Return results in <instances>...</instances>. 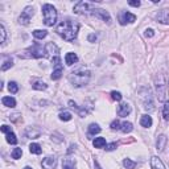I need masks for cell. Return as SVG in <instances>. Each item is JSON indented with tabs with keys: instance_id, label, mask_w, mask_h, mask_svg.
I'll list each match as a JSON object with an SVG mask.
<instances>
[{
	"instance_id": "cell-1",
	"label": "cell",
	"mask_w": 169,
	"mask_h": 169,
	"mask_svg": "<svg viewBox=\"0 0 169 169\" xmlns=\"http://www.w3.org/2000/svg\"><path fill=\"white\" fill-rule=\"evenodd\" d=\"M79 30V24L73 20H65L58 24L57 27V33L66 41H74L77 39Z\"/></svg>"
},
{
	"instance_id": "cell-2",
	"label": "cell",
	"mask_w": 169,
	"mask_h": 169,
	"mask_svg": "<svg viewBox=\"0 0 169 169\" xmlns=\"http://www.w3.org/2000/svg\"><path fill=\"white\" fill-rule=\"evenodd\" d=\"M90 77H91V73L87 70V69L79 67L77 70H74L69 74V81H70V83L74 87H82V86H86L89 83Z\"/></svg>"
},
{
	"instance_id": "cell-3",
	"label": "cell",
	"mask_w": 169,
	"mask_h": 169,
	"mask_svg": "<svg viewBox=\"0 0 169 169\" xmlns=\"http://www.w3.org/2000/svg\"><path fill=\"white\" fill-rule=\"evenodd\" d=\"M42 15H44V23L46 27H53L57 21V11L52 4H44L42 5Z\"/></svg>"
},
{
	"instance_id": "cell-4",
	"label": "cell",
	"mask_w": 169,
	"mask_h": 169,
	"mask_svg": "<svg viewBox=\"0 0 169 169\" xmlns=\"http://www.w3.org/2000/svg\"><path fill=\"white\" fill-rule=\"evenodd\" d=\"M24 53H29L27 57H32V58H41V57H45V48H42L39 44H34L33 46L28 48Z\"/></svg>"
},
{
	"instance_id": "cell-5",
	"label": "cell",
	"mask_w": 169,
	"mask_h": 169,
	"mask_svg": "<svg viewBox=\"0 0 169 169\" xmlns=\"http://www.w3.org/2000/svg\"><path fill=\"white\" fill-rule=\"evenodd\" d=\"M92 7L90 3L87 2H78L76 5H74V12L78 15H87V13H91L92 12Z\"/></svg>"
},
{
	"instance_id": "cell-6",
	"label": "cell",
	"mask_w": 169,
	"mask_h": 169,
	"mask_svg": "<svg viewBox=\"0 0 169 169\" xmlns=\"http://www.w3.org/2000/svg\"><path fill=\"white\" fill-rule=\"evenodd\" d=\"M33 15H34L33 7H25V8H24V11L21 12L20 17H18V23H20L21 25H28Z\"/></svg>"
},
{
	"instance_id": "cell-7",
	"label": "cell",
	"mask_w": 169,
	"mask_h": 169,
	"mask_svg": "<svg viewBox=\"0 0 169 169\" xmlns=\"http://www.w3.org/2000/svg\"><path fill=\"white\" fill-rule=\"evenodd\" d=\"M91 15H92L94 17L101 18V20L106 21L107 24H110V23H111V16H110V13H108L107 11L102 9V8H94V9H92V12H91Z\"/></svg>"
},
{
	"instance_id": "cell-8",
	"label": "cell",
	"mask_w": 169,
	"mask_h": 169,
	"mask_svg": "<svg viewBox=\"0 0 169 169\" xmlns=\"http://www.w3.org/2000/svg\"><path fill=\"white\" fill-rule=\"evenodd\" d=\"M136 20V16L134 13H131V12H120L119 13V23L122 24V25H126V24H129V23H134Z\"/></svg>"
},
{
	"instance_id": "cell-9",
	"label": "cell",
	"mask_w": 169,
	"mask_h": 169,
	"mask_svg": "<svg viewBox=\"0 0 169 169\" xmlns=\"http://www.w3.org/2000/svg\"><path fill=\"white\" fill-rule=\"evenodd\" d=\"M41 165L44 169H54L55 166H57V159L54 157V156H48V157H45L42 160Z\"/></svg>"
},
{
	"instance_id": "cell-10",
	"label": "cell",
	"mask_w": 169,
	"mask_h": 169,
	"mask_svg": "<svg viewBox=\"0 0 169 169\" xmlns=\"http://www.w3.org/2000/svg\"><path fill=\"white\" fill-rule=\"evenodd\" d=\"M156 20L161 24H169V11L168 9H161L156 15Z\"/></svg>"
},
{
	"instance_id": "cell-11",
	"label": "cell",
	"mask_w": 169,
	"mask_h": 169,
	"mask_svg": "<svg viewBox=\"0 0 169 169\" xmlns=\"http://www.w3.org/2000/svg\"><path fill=\"white\" fill-rule=\"evenodd\" d=\"M129 114H131V106L128 103H120L118 106V115L119 116L124 118V116H127Z\"/></svg>"
},
{
	"instance_id": "cell-12",
	"label": "cell",
	"mask_w": 169,
	"mask_h": 169,
	"mask_svg": "<svg viewBox=\"0 0 169 169\" xmlns=\"http://www.w3.org/2000/svg\"><path fill=\"white\" fill-rule=\"evenodd\" d=\"M40 135H41V131L34 127H28L25 129V136L29 137V139H37V137H40Z\"/></svg>"
},
{
	"instance_id": "cell-13",
	"label": "cell",
	"mask_w": 169,
	"mask_h": 169,
	"mask_svg": "<svg viewBox=\"0 0 169 169\" xmlns=\"http://www.w3.org/2000/svg\"><path fill=\"white\" fill-rule=\"evenodd\" d=\"M60 52V48L55 45L53 42H48L45 45V53H49V54H53L54 57H57V54Z\"/></svg>"
},
{
	"instance_id": "cell-14",
	"label": "cell",
	"mask_w": 169,
	"mask_h": 169,
	"mask_svg": "<svg viewBox=\"0 0 169 169\" xmlns=\"http://www.w3.org/2000/svg\"><path fill=\"white\" fill-rule=\"evenodd\" d=\"M166 143H168V137L165 135H160L157 137V141H156V148H157V151H164Z\"/></svg>"
},
{
	"instance_id": "cell-15",
	"label": "cell",
	"mask_w": 169,
	"mask_h": 169,
	"mask_svg": "<svg viewBox=\"0 0 169 169\" xmlns=\"http://www.w3.org/2000/svg\"><path fill=\"white\" fill-rule=\"evenodd\" d=\"M151 168L152 169H165V165L162 164V161L159 157L153 156V157H151Z\"/></svg>"
},
{
	"instance_id": "cell-16",
	"label": "cell",
	"mask_w": 169,
	"mask_h": 169,
	"mask_svg": "<svg viewBox=\"0 0 169 169\" xmlns=\"http://www.w3.org/2000/svg\"><path fill=\"white\" fill-rule=\"evenodd\" d=\"M152 116H149V115H143L140 118V126L144 127V128H149L152 126Z\"/></svg>"
},
{
	"instance_id": "cell-17",
	"label": "cell",
	"mask_w": 169,
	"mask_h": 169,
	"mask_svg": "<svg viewBox=\"0 0 169 169\" xmlns=\"http://www.w3.org/2000/svg\"><path fill=\"white\" fill-rule=\"evenodd\" d=\"M13 66V61H12V58L9 57V55H3V65H2V70L5 71L8 70L9 67Z\"/></svg>"
},
{
	"instance_id": "cell-18",
	"label": "cell",
	"mask_w": 169,
	"mask_h": 169,
	"mask_svg": "<svg viewBox=\"0 0 169 169\" xmlns=\"http://www.w3.org/2000/svg\"><path fill=\"white\" fill-rule=\"evenodd\" d=\"M77 61H78V55H77L76 53H67V54H66L65 62H66V65H67V66L74 65Z\"/></svg>"
},
{
	"instance_id": "cell-19",
	"label": "cell",
	"mask_w": 169,
	"mask_h": 169,
	"mask_svg": "<svg viewBox=\"0 0 169 169\" xmlns=\"http://www.w3.org/2000/svg\"><path fill=\"white\" fill-rule=\"evenodd\" d=\"M2 102L4 106H7V107H11V108L16 107V101H15V98H12V97H3Z\"/></svg>"
},
{
	"instance_id": "cell-20",
	"label": "cell",
	"mask_w": 169,
	"mask_h": 169,
	"mask_svg": "<svg viewBox=\"0 0 169 169\" xmlns=\"http://www.w3.org/2000/svg\"><path fill=\"white\" fill-rule=\"evenodd\" d=\"M101 132V127L98 126V124H90L89 126V134H87V136H89V139H91V136H94V135H97V134H99Z\"/></svg>"
},
{
	"instance_id": "cell-21",
	"label": "cell",
	"mask_w": 169,
	"mask_h": 169,
	"mask_svg": "<svg viewBox=\"0 0 169 169\" xmlns=\"http://www.w3.org/2000/svg\"><path fill=\"white\" fill-rule=\"evenodd\" d=\"M144 108L148 110V111H153V110H155V106H153V102H152L151 94L148 95L147 99H144Z\"/></svg>"
},
{
	"instance_id": "cell-22",
	"label": "cell",
	"mask_w": 169,
	"mask_h": 169,
	"mask_svg": "<svg viewBox=\"0 0 169 169\" xmlns=\"http://www.w3.org/2000/svg\"><path fill=\"white\" fill-rule=\"evenodd\" d=\"M132 129H134L132 123H129V122H123V123H122V126H120V131H122V132L129 134Z\"/></svg>"
},
{
	"instance_id": "cell-23",
	"label": "cell",
	"mask_w": 169,
	"mask_h": 169,
	"mask_svg": "<svg viewBox=\"0 0 169 169\" xmlns=\"http://www.w3.org/2000/svg\"><path fill=\"white\" fill-rule=\"evenodd\" d=\"M94 147L95 148H104L107 144H106V139L104 137H95V140L92 141Z\"/></svg>"
},
{
	"instance_id": "cell-24",
	"label": "cell",
	"mask_w": 169,
	"mask_h": 169,
	"mask_svg": "<svg viewBox=\"0 0 169 169\" xmlns=\"http://www.w3.org/2000/svg\"><path fill=\"white\" fill-rule=\"evenodd\" d=\"M29 151L30 153H34V155H40L42 152V148L40 144H37V143H33V144H30L29 145Z\"/></svg>"
},
{
	"instance_id": "cell-25",
	"label": "cell",
	"mask_w": 169,
	"mask_h": 169,
	"mask_svg": "<svg viewBox=\"0 0 169 169\" xmlns=\"http://www.w3.org/2000/svg\"><path fill=\"white\" fill-rule=\"evenodd\" d=\"M33 36H34V39H37V40H42V39H45V37L48 36V32L46 30L36 29V30H33Z\"/></svg>"
},
{
	"instance_id": "cell-26",
	"label": "cell",
	"mask_w": 169,
	"mask_h": 169,
	"mask_svg": "<svg viewBox=\"0 0 169 169\" xmlns=\"http://www.w3.org/2000/svg\"><path fill=\"white\" fill-rule=\"evenodd\" d=\"M76 168V161L71 159H66L62 164V169H74Z\"/></svg>"
},
{
	"instance_id": "cell-27",
	"label": "cell",
	"mask_w": 169,
	"mask_h": 169,
	"mask_svg": "<svg viewBox=\"0 0 169 169\" xmlns=\"http://www.w3.org/2000/svg\"><path fill=\"white\" fill-rule=\"evenodd\" d=\"M123 165H124V168H127V169H135L136 168V162L132 161L131 159H124L123 160Z\"/></svg>"
},
{
	"instance_id": "cell-28",
	"label": "cell",
	"mask_w": 169,
	"mask_h": 169,
	"mask_svg": "<svg viewBox=\"0 0 169 169\" xmlns=\"http://www.w3.org/2000/svg\"><path fill=\"white\" fill-rule=\"evenodd\" d=\"M162 118H164V120H169V101L165 102L164 107H162Z\"/></svg>"
},
{
	"instance_id": "cell-29",
	"label": "cell",
	"mask_w": 169,
	"mask_h": 169,
	"mask_svg": "<svg viewBox=\"0 0 169 169\" xmlns=\"http://www.w3.org/2000/svg\"><path fill=\"white\" fill-rule=\"evenodd\" d=\"M32 87L34 90H45L46 89V83L45 82H40V81H37V82H34L33 85H32Z\"/></svg>"
},
{
	"instance_id": "cell-30",
	"label": "cell",
	"mask_w": 169,
	"mask_h": 169,
	"mask_svg": "<svg viewBox=\"0 0 169 169\" xmlns=\"http://www.w3.org/2000/svg\"><path fill=\"white\" fill-rule=\"evenodd\" d=\"M71 114L69 111H64V112H61L60 114V119L61 120H64V122H69V120H71Z\"/></svg>"
},
{
	"instance_id": "cell-31",
	"label": "cell",
	"mask_w": 169,
	"mask_h": 169,
	"mask_svg": "<svg viewBox=\"0 0 169 169\" xmlns=\"http://www.w3.org/2000/svg\"><path fill=\"white\" fill-rule=\"evenodd\" d=\"M8 90L11 94H16L18 91V85L16 82H9L8 83Z\"/></svg>"
},
{
	"instance_id": "cell-32",
	"label": "cell",
	"mask_w": 169,
	"mask_h": 169,
	"mask_svg": "<svg viewBox=\"0 0 169 169\" xmlns=\"http://www.w3.org/2000/svg\"><path fill=\"white\" fill-rule=\"evenodd\" d=\"M21 155H23V151H21V148H15L13 151H12L11 156H12V159H20L21 157Z\"/></svg>"
},
{
	"instance_id": "cell-33",
	"label": "cell",
	"mask_w": 169,
	"mask_h": 169,
	"mask_svg": "<svg viewBox=\"0 0 169 169\" xmlns=\"http://www.w3.org/2000/svg\"><path fill=\"white\" fill-rule=\"evenodd\" d=\"M62 77V69H54L53 70V74H52V79L53 81H57Z\"/></svg>"
},
{
	"instance_id": "cell-34",
	"label": "cell",
	"mask_w": 169,
	"mask_h": 169,
	"mask_svg": "<svg viewBox=\"0 0 169 169\" xmlns=\"http://www.w3.org/2000/svg\"><path fill=\"white\" fill-rule=\"evenodd\" d=\"M7 141H8L9 144H17V137H16V135H15L13 132L7 134Z\"/></svg>"
},
{
	"instance_id": "cell-35",
	"label": "cell",
	"mask_w": 169,
	"mask_h": 169,
	"mask_svg": "<svg viewBox=\"0 0 169 169\" xmlns=\"http://www.w3.org/2000/svg\"><path fill=\"white\" fill-rule=\"evenodd\" d=\"M0 34H2V39H0V42H2V45H4L5 42V37H7V32H5V28L3 24H0Z\"/></svg>"
},
{
	"instance_id": "cell-36",
	"label": "cell",
	"mask_w": 169,
	"mask_h": 169,
	"mask_svg": "<svg viewBox=\"0 0 169 169\" xmlns=\"http://www.w3.org/2000/svg\"><path fill=\"white\" fill-rule=\"evenodd\" d=\"M52 64H53V66L55 67V69H62V65H61V58L58 57H53L52 58Z\"/></svg>"
},
{
	"instance_id": "cell-37",
	"label": "cell",
	"mask_w": 169,
	"mask_h": 169,
	"mask_svg": "<svg viewBox=\"0 0 169 169\" xmlns=\"http://www.w3.org/2000/svg\"><path fill=\"white\" fill-rule=\"evenodd\" d=\"M111 98L114 99V101H116V102H120L123 97H122V94L119 92V91H112L111 92Z\"/></svg>"
},
{
	"instance_id": "cell-38",
	"label": "cell",
	"mask_w": 169,
	"mask_h": 169,
	"mask_svg": "<svg viewBox=\"0 0 169 169\" xmlns=\"http://www.w3.org/2000/svg\"><path fill=\"white\" fill-rule=\"evenodd\" d=\"M120 126L122 124L119 123V120H114L111 123V129H120Z\"/></svg>"
},
{
	"instance_id": "cell-39",
	"label": "cell",
	"mask_w": 169,
	"mask_h": 169,
	"mask_svg": "<svg viewBox=\"0 0 169 169\" xmlns=\"http://www.w3.org/2000/svg\"><path fill=\"white\" fill-rule=\"evenodd\" d=\"M144 36L145 37H153L155 36V30L151 29V28H148V29H145V32H144Z\"/></svg>"
},
{
	"instance_id": "cell-40",
	"label": "cell",
	"mask_w": 169,
	"mask_h": 169,
	"mask_svg": "<svg viewBox=\"0 0 169 169\" xmlns=\"http://www.w3.org/2000/svg\"><path fill=\"white\" fill-rule=\"evenodd\" d=\"M118 147V144L116 143H111V144H107L106 145V151H114V149Z\"/></svg>"
},
{
	"instance_id": "cell-41",
	"label": "cell",
	"mask_w": 169,
	"mask_h": 169,
	"mask_svg": "<svg viewBox=\"0 0 169 169\" xmlns=\"http://www.w3.org/2000/svg\"><path fill=\"white\" fill-rule=\"evenodd\" d=\"M0 129H2V132H4V134H9V132H12L11 127L5 126V124H4V126H2V128H0Z\"/></svg>"
},
{
	"instance_id": "cell-42",
	"label": "cell",
	"mask_w": 169,
	"mask_h": 169,
	"mask_svg": "<svg viewBox=\"0 0 169 169\" xmlns=\"http://www.w3.org/2000/svg\"><path fill=\"white\" fill-rule=\"evenodd\" d=\"M129 5H132V7H140V2L139 0H132V2H128Z\"/></svg>"
},
{
	"instance_id": "cell-43",
	"label": "cell",
	"mask_w": 169,
	"mask_h": 169,
	"mask_svg": "<svg viewBox=\"0 0 169 169\" xmlns=\"http://www.w3.org/2000/svg\"><path fill=\"white\" fill-rule=\"evenodd\" d=\"M87 39H89L90 42H95V41H97V34H90L89 37H87Z\"/></svg>"
},
{
	"instance_id": "cell-44",
	"label": "cell",
	"mask_w": 169,
	"mask_h": 169,
	"mask_svg": "<svg viewBox=\"0 0 169 169\" xmlns=\"http://www.w3.org/2000/svg\"><path fill=\"white\" fill-rule=\"evenodd\" d=\"M94 166H95V169H102L101 165H99V162L97 160H94Z\"/></svg>"
},
{
	"instance_id": "cell-45",
	"label": "cell",
	"mask_w": 169,
	"mask_h": 169,
	"mask_svg": "<svg viewBox=\"0 0 169 169\" xmlns=\"http://www.w3.org/2000/svg\"><path fill=\"white\" fill-rule=\"evenodd\" d=\"M73 151H76V145H74V144H71V145H70V149H69L67 152H69V153H71Z\"/></svg>"
},
{
	"instance_id": "cell-46",
	"label": "cell",
	"mask_w": 169,
	"mask_h": 169,
	"mask_svg": "<svg viewBox=\"0 0 169 169\" xmlns=\"http://www.w3.org/2000/svg\"><path fill=\"white\" fill-rule=\"evenodd\" d=\"M24 169H32V168H30V166H25V168H24Z\"/></svg>"
}]
</instances>
